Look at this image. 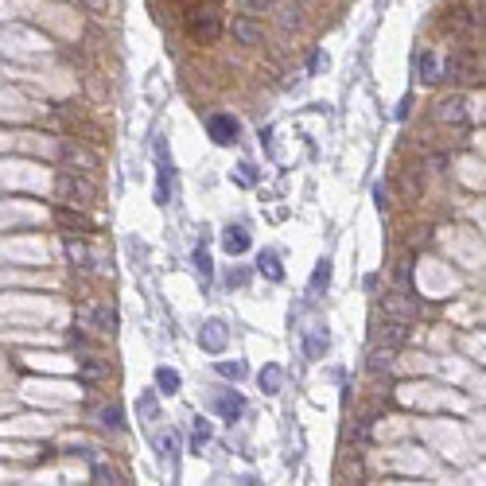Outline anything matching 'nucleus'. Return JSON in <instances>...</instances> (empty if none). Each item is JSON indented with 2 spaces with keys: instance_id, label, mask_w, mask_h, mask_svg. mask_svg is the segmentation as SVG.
Instances as JSON below:
<instances>
[{
  "instance_id": "nucleus-1",
  "label": "nucleus",
  "mask_w": 486,
  "mask_h": 486,
  "mask_svg": "<svg viewBox=\"0 0 486 486\" xmlns=\"http://www.w3.org/2000/svg\"><path fill=\"white\" fill-rule=\"evenodd\" d=\"M54 191H59L63 202H74V207H94L98 202V183L86 171H59Z\"/></svg>"
},
{
  "instance_id": "nucleus-2",
  "label": "nucleus",
  "mask_w": 486,
  "mask_h": 486,
  "mask_svg": "<svg viewBox=\"0 0 486 486\" xmlns=\"http://www.w3.org/2000/svg\"><path fill=\"white\" fill-rule=\"evenodd\" d=\"M187 36H191V39H198V43H214V39L222 36V16L195 8V12L187 16Z\"/></svg>"
},
{
  "instance_id": "nucleus-3",
  "label": "nucleus",
  "mask_w": 486,
  "mask_h": 486,
  "mask_svg": "<svg viewBox=\"0 0 486 486\" xmlns=\"http://www.w3.org/2000/svg\"><path fill=\"white\" fill-rule=\"evenodd\" d=\"M207 133H210V140L222 145V148H230V145L242 140V125H237V117H230V113H210V117H207Z\"/></svg>"
},
{
  "instance_id": "nucleus-4",
  "label": "nucleus",
  "mask_w": 486,
  "mask_h": 486,
  "mask_svg": "<svg viewBox=\"0 0 486 486\" xmlns=\"http://www.w3.org/2000/svg\"><path fill=\"white\" fill-rule=\"evenodd\" d=\"M171 198V156L163 148V136H156V202Z\"/></svg>"
},
{
  "instance_id": "nucleus-5",
  "label": "nucleus",
  "mask_w": 486,
  "mask_h": 486,
  "mask_svg": "<svg viewBox=\"0 0 486 486\" xmlns=\"http://www.w3.org/2000/svg\"><path fill=\"white\" fill-rule=\"evenodd\" d=\"M230 31H234V39L242 47H265V27L257 24V16H234V24H230Z\"/></svg>"
},
{
  "instance_id": "nucleus-6",
  "label": "nucleus",
  "mask_w": 486,
  "mask_h": 486,
  "mask_svg": "<svg viewBox=\"0 0 486 486\" xmlns=\"http://www.w3.org/2000/svg\"><path fill=\"white\" fill-rule=\"evenodd\" d=\"M226 342H230V327L222 323V319H210V323L198 327V346L210 354H222L226 351Z\"/></svg>"
},
{
  "instance_id": "nucleus-7",
  "label": "nucleus",
  "mask_w": 486,
  "mask_h": 486,
  "mask_svg": "<svg viewBox=\"0 0 486 486\" xmlns=\"http://www.w3.org/2000/svg\"><path fill=\"white\" fill-rule=\"evenodd\" d=\"M54 222L63 226V230H78V234H94V218L82 214V210H74L71 202H63V207H54Z\"/></svg>"
},
{
  "instance_id": "nucleus-8",
  "label": "nucleus",
  "mask_w": 486,
  "mask_h": 486,
  "mask_svg": "<svg viewBox=\"0 0 486 486\" xmlns=\"http://www.w3.org/2000/svg\"><path fill=\"white\" fill-rule=\"evenodd\" d=\"M59 156H63L66 163H74V168H82V171H98V156H94L90 148H82L78 140H63V145H59Z\"/></svg>"
},
{
  "instance_id": "nucleus-9",
  "label": "nucleus",
  "mask_w": 486,
  "mask_h": 486,
  "mask_svg": "<svg viewBox=\"0 0 486 486\" xmlns=\"http://www.w3.org/2000/svg\"><path fill=\"white\" fill-rule=\"evenodd\" d=\"M214 413L222 416L226 424L242 420V413H245V397H242V393H234V389H226V393H218V397H214Z\"/></svg>"
},
{
  "instance_id": "nucleus-10",
  "label": "nucleus",
  "mask_w": 486,
  "mask_h": 486,
  "mask_svg": "<svg viewBox=\"0 0 486 486\" xmlns=\"http://www.w3.org/2000/svg\"><path fill=\"white\" fill-rule=\"evenodd\" d=\"M249 245H253V237H249V230H245V226H226V230H222V249L230 253V257L249 253Z\"/></svg>"
},
{
  "instance_id": "nucleus-11",
  "label": "nucleus",
  "mask_w": 486,
  "mask_h": 486,
  "mask_svg": "<svg viewBox=\"0 0 486 486\" xmlns=\"http://www.w3.org/2000/svg\"><path fill=\"white\" fill-rule=\"evenodd\" d=\"M436 117L451 121V125H467V113H463V98H448L436 105Z\"/></svg>"
},
{
  "instance_id": "nucleus-12",
  "label": "nucleus",
  "mask_w": 486,
  "mask_h": 486,
  "mask_svg": "<svg viewBox=\"0 0 486 486\" xmlns=\"http://www.w3.org/2000/svg\"><path fill=\"white\" fill-rule=\"evenodd\" d=\"M66 257L74 261V269H78V272H90L94 269V253L86 249L82 242H74V237H66Z\"/></svg>"
},
{
  "instance_id": "nucleus-13",
  "label": "nucleus",
  "mask_w": 486,
  "mask_h": 486,
  "mask_svg": "<svg viewBox=\"0 0 486 486\" xmlns=\"http://www.w3.org/2000/svg\"><path fill=\"white\" fill-rule=\"evenodd\" d=\"M323 351H327V331L323 327H311L304 339V354L307 358H323Z\"/></svg>"
},
{
  "instance_id": "nucleus-14",
  "label": "nucleus",
  "mask_w": 486,
  "mask_h": 486,
  "mask_svg": "<svg viewBox=\"0 0 486 486\" xmlns=\"http://www.w3.org/2000/svg\"><path fill=\"white\" fill-rule=\"evenodd\" d=\"M105 374H109V366L105 362H98V358H82V366H78V378L90 385V381H105Z\"/></svg>"
},
{
  "instance_id": "nucleus-15",
  "label": "nucleus",
  "mask_w": 486,
  "mask_h": 486,
  "mask_svg": "<svg viewBox=\"0 0 486 486\" xmlns=\"http://www.w3.org/2000/svg\"><path fill=\"white\" fill-rule=\"evenodd\" d=\"M257 265H261V272H265L269 280H284V269H280V253H277V249H261Z\"/></svg>"
},
{
  "instance_id": "nucleus-16",
  "label": "nucleus",
  "mask_w": 486,
  "mask_h": 486,
  "mask_svg": "<svg viewBox=\"0 0 486 486\" xmlns=\"http://www.w3.org/2000/svg\"><path fill=\"white\" fill-rule=\"evenodd\" d=\"M327 280H331V261H319L316 272H311V284H307V300H319V292L327 288Z\"/></svg>"
},
{
  "instance_id": "nucleus-17",
  "label": "nucleus",
  "mask_w": 486,
  "mask_h": 486,
  "mask_svg": "<svg viewBox=\"0 0 486 486\" xmlns=\"http://www.w3.org/2000/svg\"><path fill=\"white\" fill-rule=\"evenodd\" d=\"M405 339H408V323H405V319H393V323L385 327V334H381V342H385L389 351H397Z\"/></svg>"
},
{
  "instance_id": "nucleus-18",
  "label": "nucleus",
  "mask_w": 486,
  "mask_h": 486,
  "mask_svg": "<svg viewBox=\"0 0 486 486\" xmlns=\"http://www.w3.org/2000/svg\"><path fill=\"white\" fill-rule=\"evenodd\" d=\"M280 381H284V369L277 362L261 369V393H280Z\"/></svg>"
},
{
  "instance_id": "nucleus-19",
  "label": "nucleus",
  "mask_w": 486,
  "mask_h": 486,
  "mask_svg": "<svg viewBox=\"0 0 486 486\" xmlns=\"http://www.w3.org/2000/svg\"><path fill=\"white\" fill-rule=\"evenodd\" d=\"M98 416H101V428H109V432H121V428H125V413H121V405H105Z\"/></svg>"
},
{
  "instance_id": "nucleus-20",
  "label": "nucleus",
  "mask_w": 486,
  "mask_h": 486,
  "mask_svg": "<svg viewBox=\"0 0 486 486\" xmlns=\"http://www.w3.org/2000/svg\"><path fill=\"white\" fill-rule=\"evenodd\" d=\"M156 448H160L163 459H179V436L175 432H160L156 436Z\"/></svg>"
},
{
  "instance_id": "nucleus-21",
  "label": "nucleus",
  "mask_w": 486,
  "mask_h": 486,
  "mask_svg": "<svg viewBox=\"0 0 486 486\" xmlns=\"http://www.w3.org/2000/svg\"><path fill=\"white\" fill-rule=\"evenodd\" d=\"M156 385H160V393H179V374L168 366L156 369Z\"/></svg>"
},
{
  "instance_id": "nucleus-22",
  "label": "nucleus",
  "mask_w": 486,
  "mask_h": 486,
  "mask_svg": "<svg viewBox=\"0 0 486 486\" xmlns=\"http://www.w3.org/2000/svg\"><path fill=\"white\" fill-rule=\"evenodd\" d=\"M416 66H420L424 82H440V63H436V54H432V51H424L420 59H416Z\"/></svg>"
},
{
  "instance_id": "nucleus-23",
  "label": "nucleus",
  "mask_w": 486,
  "mask_h": 486,
  "mask_svg": "<svg viewBox=\"0 0 486 486\" xmlns=\"http://www.w3.org/2000/svg\"><path fill=\"white\" fill-rule=\"evenodd\" d=\"M94 327H98L101 334H113L117 331V316H113L109 307H98V311H94Z\"/></svg>"
},
{
  "instance_id": "nucleus-24",
  "label": "nucleus",
  "mask_w": 486,
  "mask_h": 486,
  "mask_svg": "<svg viewBox=\"0 0 486 486\" xmlns=\"http://www.w3.org/2000/svg\"><path fill=\"white\" fill-rule=\"evenodd\" d=\"M191 443H195V448L210 443V420H202V416H195V420H191Z\"/></svg>"
},
{
  "instance_id": "nucleus-25",
  "label": "nucleus",
  "mask_w": 486,
  "mask_h": 486,
  "mask_svg": "<svg viewBox=\"0 0 486 486\" xmlns=\"http://www.w3.org/2000/svg\"><path fill=\"white\" fill-rule=\"evenodd\" d=\"M94 478L98 483H125V475L117 467H109V463H94Z\"/></svg>"
},
{
  "instance_id": "nucleus-26",
  "label": "nucleus",
  "mask_w": 486,
  "mask_h": 486,
  "mask_svg": "<svg viewBox=\"0 0 486 486\" xmlns=\"http://www.w3.org/2000/svg\"><path fill=\"white\" fill-rule=\"evenodd\" d=\"M277 8V0H242V12L245 16H265V12Z\"/></svg>"
},
{
  "instance_id": "nucleus-27",
  "label": "nucleus",
  "mask_w": 486,
  "mask_h": 486,
  "mask_svg": "<svg viewBox=\"0 0 486 486\" xmlns=\"http://www.w3.org/2000/svg\"><path fill=\"white\" fill-rule=\"evenodd\" d=\"M393 366V351H374V362H369V369H374V374H381V369H389Z\"/></svg>"
},
{
  "instance_id": "nucleus-28",
  "label": "nucleus",
  "mask_w": 486,
  "mask_h": 486,
  "mask_svg": "<svg viewBox=\"0 0 486 486\" xmlns=\"http://www.w3.org/2000/svg\"><path fill=\"white\" fill-rule=\"evenodd\" d=\"M195 269H198V277H202V280H210V269H214V265H210V253L207 249H195Z\"/></svg>"
},
{
  "instance_id": "nucleus-29",
  "label": "nucleus",
  "mask_w": 486,
  "mask_h": 486,
  "mask_svg": "<svg viewBox=\"0 0 486 486\" xmlns=\"http://www.w3.org/2000/svg\"><path fill=\"white\" fill-rule=\"evenodd\" d=\"M234 179L242 183V187H253V183H257V171H253L249 163H237V171H234Z\"/></svg>"
},
{
  "instance_id": "nucleus-30",
  "label": "nucleus",
  "mask_w": 486,
  "mask_h": 486,
  "mask_svg": "<svg viewBox=\"0 0 486 486\" xmlns=\"http://www.w3.org/2000/svg\"><path fill=\"white\" fill-rule=\"evenodd\" d=\"M218 374H222V378H242L245 366L242 362H218Z\"/></svg>"
},
{
  "instance_id": "nucleus-31",
  "label": "nucleus",
  "mask_w": 486,
  "mask_h": 486,
  "mask_svg": "<svg viewBox=\"0 0 486 486\" xmlns=\"http://www.w3.org/2000/svg\"><path fill=\"white\" fill-rule=\"evenodd\" d=\"M136 408H140V416L156 420V397H152V393H145V397H140V405H136Z\"/></svg>"
},
{
  "instance_id": "nucleus-32",
  "label": "nucleus",
  "mask_w": 486,
  "mask_h": 486,
  "mask_svg": "<svg viewBox=\"0 0 486 486\" xmlns=\"http://www.w3.org/2000/svg\"><path fill=\"white\" fill-rule=\"evenodd\" d=\"M280 27H284V31H288V27H300V12H296V8H288L284 16H280Z\"/></svg>"
},
{
  "instance_id": "nucleus-33",
  "label": "nucleus",
  "mask_w": 486,
  "mask_h": 486,
  "mask_svg": "<svg viewBox=\"0 0 486 486\" xmlns=\"http://www.w3.org/2000/svg\"><path fill=\"white\" fill-rule=\"evenodd\" d=\"M66 339H71L74 346H86V334H82V327H71V331H66Z\"/></svg>"
},
{
  "instance_id": "nucleus-34",
  "label": "nucleus",
  "mask_w": 486,
  "mask_h": 486,
  "mask_svg": "<svg viewBox=\"0 0 486 486\" xmlns=\"http://www.w3.org/2000/svg\"><path fill=\"white\" fill-rule=\"evenodd\" d=\"M374 198H378V210H385V207H389V195H385V187H374Z\"/></svg>"
},
{
  "instance_id": "nucleus-35",
  "label": "nucleus",
  "mask_w": 486,
  "mask_h": 486,
  "mask_svg": "<svg viewBox=\"0 0 486 486\" xmlns=\"http://www.w3.org/2000/svg\"><path fill=\"white\" fill-rule=\"evenodd\" d=\"M82 4H86V8H94V12H105L109 0H82Z\"/></svg>"
}]
</instances>
